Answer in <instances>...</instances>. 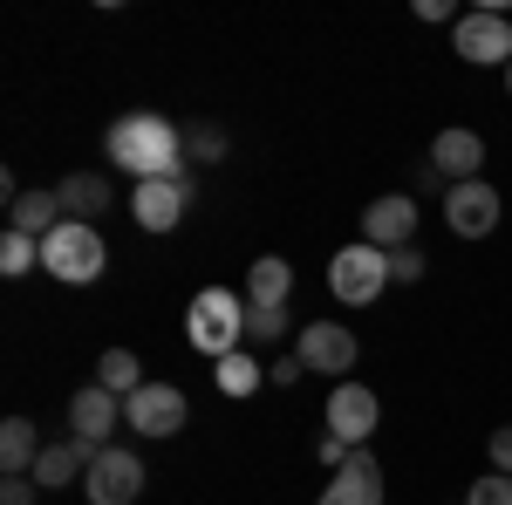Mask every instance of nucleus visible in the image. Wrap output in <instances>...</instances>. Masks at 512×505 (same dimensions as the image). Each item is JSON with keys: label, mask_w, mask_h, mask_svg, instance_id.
Returning <instances> with one entry per match:
<instances>
[{"label": "nucleus", "mask_w": 512, "mask_h": 505, "mask_svg": "<svg viewBox=\"0 0 512 505\" xmlns=\"http://www.w3.org/2000/svg\"><path fill=\"white\" fill-rule=\"evenodd\" d=\"M89 465H96V444H82V437H55V444H41V458H35V485H41V492H62V485H76Z\"/></svg>", "instance_id": "nucleus-16"}, {"label": "nucleus", "mask_w": 512, "mask_h": 505, "mask_svg": "<svg viewBox=\"0 0 512 505\" xmlns=\"http://www.w3.org/2000/svg\"><path fill=\"white\" fill-rule=\"evenodd\" d=\"M117 417H123V396H110L103 383H82L76 396H69V437L96 444V451H103V437L117 430Z\"/></svg>", "instance_id": "nucleus-14"}, {"label": "nucleus", "mask_w": 512, "mask_h": 505, "mask_svg": "<svg viewBox=\"0 0 512 505\" xmlns=\"http://www.w3.org/2000/svg\"><path fill=\"white\" fill-rule=\"evenodd\" d=\"M383 424V403H376V389L369 383H335L328 389V437H342L355 451H369V437Z\"/></svg>", "instance_id": "nucleus-9"}, {"label": "nucleus", "mask_w": 512, "mask_h": 505, "mask_svg": "<svg viewBox=\"0 0 512 505\" xmlns=\"http://www.w3.org/2000/svg\"><path fill=\"white\" fill-rule=\"evenodd\" d=\"M35 478H0V505H35Z\"/></svg>", "instance_id": "nucleus-31"}, {"label": "nucleus", "mask_w": 512, "mask_h": 505, "mask_svg": "<svg viewBox=\"0 0 512 505\" xmlns=\"http://www.w3.org/2000/svg\"><path fill=\"white\" fill-rule=\"evenodd\" d=\"M35 267H41V239H28V233L7 226V233H0V273L21 280V273H35Z\"/></svg>", "instance_id": "nucleus-24"}, {"label": "nucleus", "mask_w": 512, "mask_h": 505, "mask_svg": "<svg viewBox=\"0 0 512 505\" xmlns=\"http://www.w3.org/2000/svg\"><path fill=\"white\" fill-rule=\"evenodd\" d=\"M212 369H219V389H226L233 403H239V396H253V389L267 383V369H260V355H253V349H233L226 362H212Z\"/></svg>", "instance_id": "nucleus-22"}, {"label": "nucleus", "mask_w": 512, "mask_h": 505, "mask_svg": "<svg viewBox=\"0 0 512 505\" xmlns=\"http://www.w3.org/2000/svg\"><path fill=\"white\" fill-rule=\"evenodd\" d=\"M35 458H41V430L28 417H7L0 424V471L7 478H35Z\"/></svg>", "instance_id": "nucleus-19"}, {"label": "nucleus", "mask_w": 512, "mask_h": 505, "mask_svg": "<svg viewBox=\"0 0 512 505\" xmlns=\"http://www.w3.org/2000/svg\"><path fill=\"white\" fill-rule=\"evenodd\" d=\"M315 458L328 465V478H335V471H342V465L355 458V444H342V437H321V444H315Z\"/></svg>", "instance_id": "nucleus-30"}, {"label": "nucleus", "mask_w": 512, "mask_h": 505, "mask_svg": "<svg viewBox=\"0 0 512 505\" xmlns=\"http://www.w3.org/2000/svg\"><path fill=\"white\" fill-rule=\"evenodd\" d=\"M7 226L28 233V239H48L55 226H62V198L55 192H21L14 205H7Z\"/></svg>", "instance_id": "nucleus-20"}, {"label": "nucleus", "mask_w": 512, "mask_h": 505, "mask_svg": "<svg viewBox=\"0 0 512 505\" xmlns=\"http://www.w3.org/2000/svg\"><path fill=\"white\" fill-rule=\"evenodd\" d=\"M226 157V130L219 123H192L185 130V164H219Z\"/></svg>", "instance_id": "nucleus-25"}, {"label": "nucleus", "mask_w": 512, "mask_h": 505, "mask_svg": "<svg viewBox=\"0 0 512 505\" xmlns=\"http://www.w3.org/2000/svg\"><path fill=\"white\" fill-rule=\"evenodd\" d=\"M499 192L485 185V178H472V185H444V219H451V233L458 239H492L499 233Z\"/></svg>", "instance_id": "nucleus-11"}, {"label": "nucleus", "mask_w": 512, "mask_h": 505, "mask_svg": "<svg viewBox=\"0 0 512 505\" xmlns=\"http://www.w3.org/2000/svg\"><path fill=\"white\" fill-rule=\"evenodd\" d=\"M506 96H512V62H506Z\"/></svg>", "instance_id": "nucleus-33"}, {"label": "nucleus", "mask_w": 512, "mask_h": 505, "mask_svg": "<svg viewBox=\"0 0 512 505\" xmlns=\"http://www.w3.org/2000/svg\"><path fill=\"white\" fill-rule=\"evenodd\" d=\"M55 198H62V219L96 226V219L110 212V178H103V171H69V178L55 185Z\"/></svg>", "instance_id": "nucleus-17"}, {"label": "nucleus", "mask_w": 512, "mask_h": 505, "mask_svg": "<svg viewBox=\"0 0 512 505\" xmlns=\"http://www.w3.org/2000/svg\"><path fill=\"white\" fill-rule=\"evenodd\" d=\"M110 267V246L96 226H82V219H62L55 233L41 239V273H55L62 287H96Z\"/></svg>", "instance_id": "nucleus-3"}, {"label": "nucleus", "mask_w": 512, "mask_h": 505, "mask_svg": "<svg viewBox=\"0 0 512 505\" xmlns=\"http://www.w3.org/2000/svg\"><path fill=\"white\" fill-rule=\"evenodd\" d=\"M301 376H308V362H301V355H274V362H267V383H274V389H294Z\"/></svg>", "instance_id": "nucleus-28"}, {"label": "nucleus", "mask_w": 512, "mask_h": 505, "mask_svg": "<svg viewBox=\"0 0 512 505\" xmlns=\"http://www.w3.org/2000/svg\"><path fill=\"white\" fill-rule=\"evenodd\" d=\"M451 55H465L472 69H506L512 62V21L506 7H478L451 28Z\"/></svg>", "instance_id": "nucleus-5"}, {"label": "nucleus", "mask_w": 512, "mask_h": 505, "mask_svg": "<svg viewBox=\"0 0 512 505\" xmlns=\"http://www.w3.org/2000/svg\"><path fill=\"white\" fill-rule=\"evenodd\" d=\"M294 335V314L287 308H246V349H274Z\"/></svg>", "instance_id": "nucleus-23"}, {"label": "nucleus", "mask_w": 512, "mask_h": 505, "mask_svg": "<svg viewBox=\"0 0 512 505\" xmlns=\"http://www.w3.org/2000/svg\"><path fill=\"white\" fill-rule=\"evenodd\" d=\"M362 239H369V246H383V253L417 246V198H410V192L369 198V212H362Z\"/></svg>", "instance_id": "nucleus-12"}, {"label": "nucleus", "mask_w": 512, "mask_h": 505, "mask_svg": "<svg viewBox=\"0 0 512 505\" xmlns=\"http://www.w3.org/2000/svg\"><path fill=\"white\" fill-rule=\"evenodd\" d=\"M485 451H492V471H506V478H512V424L492 430V437H485Z\"/></svg>", "instance_id": "nucleus-29"}, {"label": "nucleus", "mask_w": 512, "mask_h": 505, "mask_svg": "<svg viewBox=\"0 0 512 505\" xmlns=\"http://www.w3.org/2000/svg\"><path fill=\"white\" fill-rule=\"evenodd\" d=\"M96 383L110 389V396H137L144 389V362L130 349H103V362H96Z\"/></svg>", "instance_id": "nucleus-21"}, {"label": "nucleus", "mask_w": 512, "mask_h": 505, "mask_svg": "<svg viewBox=\"0 0 512 505\" xmlns=\"http://www.w3.org/2000/svg\"><path fill=\"white\" fill-rule=\"evenodd\" d=\"M103 151L117 171H130L137 185L144 178H185L192 164H185V130L158 110H130V117L110 123V137H103Z\"/></svg>", "instance_id": "nucleus-1"}, {"label": "nucleus", "mask_w": 512, "mask_h": 505, "mask_svg": "<svg viewBox=\"0 0 512 505\" xmlns=\"http://www.w3.org/2000/svg\"><path fill=\"white\" fill-rule=\"evenodd\" d=\"M185 417H192V403H185L178 383H144L137 396H123V424L137 437H178Z\"/></svg>", "instance_id": "nucleus-8"}, {"label": "nucleus", "mask_w": 512, "mask_h": 505, "mask_svg": "<svg viewBox=\"0 0 512 505\" xmlns=\"http://www.w3.org/2000/svg\"><path fill=\"white\" fill-rule=\"evenodd\" d=\"M185 342H192L205 362H226L233 349H246V294H233V287L192 294V308H185Z\"/></svg>", "instance_id": "nucleus-2"}, {"label": "nucleus", "mask_w": 512, "mask_h": 505, "mask_svg": "<svg viewBox=\"0 0 512 505\" xmlns=\"http://www.w3.org/2000/svg\"><path fill=\"white\" fill-rule=\"evenodd\" d=\"M287 294H294V267L280 253H260L246 267V308H287Z\"/></svg>", "instance_id": "nucleus-18"}, {"label": "nucleus", "mask_w": 512, "mask_h": 505, "mask_svg": "<svg viewBox=\"0 0 512 505\" xmlns=\"http://www.w3.org/2000/svg\"><path fill=\"white\" fill-rule=\"evenodd\" d=\"M431 273V260H424V246H403V253H390V280L396 287H417Z\"/></svg>", "instance_id": "nucleus-26"}, {"label": "nucleus", "mask_w": 512, "mask_h": 505, "mask_svg": "<svg viewBox=\"0 0 512 505\" xmlns=\"http://www.w3.org/2000/svg\"><path fill=\"white\" fill-rule=\"evenodd\" d=\"M82 492H89V505H137V492H144V458L123 451V444H103L96 465L82 471Z\"/></svg>", "instance_id": "nucleus-7"}, {"label": "nucleus", "mask_w": 512, "mask_h": 505, "mask_svg": "<svg viewBox=\"0 0 512 505\" xmlns=\"http://www.w3.org/2000/svg\"><path fill=\"white\" fill-rule=\"evenodd\" d=\"M315 505H383V465L369 458V451H355L349 465L328 478V492Z\"/></svg>", "instance_id": "nucleus-15"}, {"label": "nucleus", "mask_w": 512, "mask_h": 505, "mask_svg": "<svg viewBox=\"0 0 512 505\" xmlns=\"http://www.w3.org/2000/svg\"><path fill=\"white\" fill-rule=\"evenodd\" d=\"M417 21H451V28H458V21H465V14H458V7H451V0H417Z\"/></svg>", "instance_id": "nucleus-32"}, {"label": "nucleus", "mask_w": 512, "mask_h": 505, "mask_svg": "<svg viewBox=\"0 0 512 505\" xmlns=\"http://www.w3.org/2000/svg\"><path fill=\"white\" fill-rule=\"evenodd\" d=\"M294 355H301L315 376H349L362 349H355V328H342V321H301Z\"/></svg>", "instance_id": "nucleus-10"}, {"label": "nucleus", "mask_w": 512, "mask_h": 505, "mask_svg": "<svg viewBox=\"0 0 512 505\" xmlns=\"http://www.w3.org/2000/svg\"><path fill=\"white\" fill-rule=\"evenodd\" d=\"M198 198V178L185 171V178H144L137 192H130V219L144 226V233H178V219L192 212Z\"/></svg>", "instance_id": "nucleus-6"}, {"label": "nucleus", "mask_w": 512, "mask_h": 505, "mask_svg": "<svg viewBox=\"0 0 512 505\" xmlns=\"http://www.w3.org/2000/svg\"><path fill=\"white\" fill-rule=\"evenodd\" d=\"M465 505H512V478L506 471H485L472 492H465Z\"/></svg>", "instance_id": "nucleus-27"}, {"label": "nucleus", "mask_w": 512, "mask_h": 505, "mask_svg": "<svg viewBox=\"0 0 512 505\" xmlns=\"http://www.w3.org/2000/svg\"><path fill=\"white\" fill-rule=\"evenodd\" d=\"M383 287H396V280H390V253L369 246V239H355V246H342V253L328 260V294H335L342 308H369V301H383Z\"/></svg>", "instance_id": "nucleus-4"}, {"label": "nucleus", "mask_w": 512, "mask_h": 505, "mask_svg": "<svg viewBox=\"0 0 512 505\" xmlns=\"http://www.w3.org/2000/svg\"><path fill=\"white\" fill-rule=\"evenodd\" d=\"M431 164H437V178H444V185H472V178H485V137L451 123V130H437Z\"/></svg>", "instance_id": "nucleus-13"}]
</instances>
